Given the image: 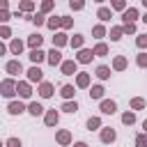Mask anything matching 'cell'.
I'll use <instances>...</instances> for the list:
<instances>
[{"mask_svg":"<svg viewBox=\"0 0 147 147\" xmlns=\"http://www.w3.org/2000/svg\"><path fill=\"white\" fill-rule=\"evenodd\" d=\"M0 94H2L5 99L14 101V96H16V80H14V78H5V80H0Z\"/></svg>","mask_w":147,"mask_h":147,"instance_id":"6da1fadb","label":"cell"},{"mask_svg":"<svg viewBox=\"0 0 147 147\" xmlns=\"http://www.w3.org/2000/svg\"><path fill=\"white\" fill-rule=\"evenodd\" d=\"M16 96L21 101H30L32 99V85L28 80H16Z\"/></svg>","mask_w":147,"mask_h":147,"instance_id":"7a4b0ae2","label":"cell"},{"mask_svg":"<svg viewBox=\"0 0 147 147\" xmlns=\"http://www.w3.org/2000/svg\"><path fill=\"white\" fill-rule=\"evenodd\" d=\"M55 142H57V147H69V145H74L71 131H69V129H57V131H55Z\"/></svg>","mask_w":147,"mask_h":147,"instance_id":"3957f363","label":"cell"},{"mask_svg":"<svg viewBox=\"0 0 147 147\" xmlns=\"http://www.w3.org/2000/svg\"><path fill=\"white\" fill-rule=\"evenodd\" d=\"M25 80L32 85V83H37V85H41L44 83V71H41V67H30L28 71H25Z\"/></svg>","mask_w":147,"mask_h":147,"instance_id":"277c9868","label":"cell"},{"mask_svg":"<svg viewBox=\"0 0 147 147\" xmlns=\"http://www.w3.org/2000/svg\"><path fill=\"white\" fill-rule=\"evenodd\" d=\"M5 71L9 74V78H16L18 74H25V71H23V64H21V60H18V57L9 60V62L5 64Z\"/></svg>","mask_w":147,"mask_h":147,"instance_id":"5b68a950","label":"cell"},{"mask_svg":"<svg viewBox=\"0 0 147 147\" xmlns=\"http://www.w3.org/2000/svg\"><path fill=\"white\" fill-rule=\"evenodd\" d=\"M7 113L9 115H23V113H28V103L21 101V99H14V101L7 103Z\"/></svg>","mask_w":147,"mask_h":147,"instance_id":"8992f818","label":"cell"},{"mask_svg":"<svg viewBox=\"0 0 147 147\" xmlns=\"http://www.w3.org/2000/svg\"><path fill=\"white\" fill-rule=\"evenodd\" d=\"M99 140H101L103 145H113V142L117 140V131H115L113 126H103V129L99 131Z\"/></svg>","mask_w":147,"mask_h":147,"instance_id":"52a82bcc","label":"cell"},{"mask_svg":"<svg viewBox=\"0 0 147 147\" xmlns=\"http://www.w3.org/2000/svg\"><path fill=\"white\" fill-rule=\"evenodd\" d=\"M60 71H62V76H76L78 74V62L74 57H69V60H64L60 64Z\"/></svg>","mask_w":147,"mask_h":147,"instance_id":"ba28073f","label":"cell"},{"mask_svg":"<svg viewBox=\"0 0 147 147\" xmlns=\"http://www.w3.org/2000/svg\"><path fill=\"white\" fill-rule=\"evenodd\" d=\"M76 87H80V90H90V87H92V74H87V71H78V74H76Z\"/></svg>","mask_w":147,"mask_h":147,"instance_id":"9c48e42d","label":"cell"},{"mask_svg":"<svg viewBox=\"0 0 147 147\" xmlns=\"http://www.w3.org/2000/svg\"><path fill=\"white\" fill-rule=\"evenodd\" d=\"M37 94H39L41 99H51V96L55 94V85H53L51 80H44L41 85H37Z\"/></svg>","mask_w":147,"mask_h":147,"instance_id":"30bf717a","label":"cell"},{"mask_svg":"<svg viewBox=\"0 0 147 147\" xmlns=\"http://www.w3.org/2000/svg\"><path fill=\"white\" fill-rule=\"evenodd\" d=\"M46 62H48L51 67H60V64L64 62V57H62V51H57V48H51V51L46 53Z\"/></svg>","mask_w":147,"mask_h":147,"instance_id":"8fae6325","label":"cell"},{"mask_svg":"<svg viewBox=\"0 0 147 147\" xmlns=\"http://www.w3.org/2000/svg\"><path fill=\"white\" fill-rule=\"evenodd\" d=\"M99 110H101V115H115L117 113V101L103 99V101H99Z\"/></svg>","mask_w":147,"mask_h":147,"instance_id":"7c38bea8","label":"cell"},{"mask_svg":"<svg viewBox=\"0 0 147 147\" xmlns=\"http://www.w3.org/2000/svg\"><path fill=\"white\" fill-rule=\"evenodd\" d=\"M44 124H46V126H51V129H53V126H57V124H60V110H55V108L46 110V113H44Z\"/></svg>","mask_w":147,"mask_h":147,"instance_id":"4fadbf2b","label":"cell"},{"mask_svg":"<svg viewBox=\"0 0 147 147\" xmlns=\"http://www.w3.org/2000/svg\"><path fill=\"white\" fill-rule=\"evenodd\" d=\"M119 18H122V25H124V23H136V21L140 18V11H138V7H131V5H129V9H126Z\"/></svg>","mask_w":147,"mask_h":147,"instance_id":"5bb4252c","label":"cell"},{"mask_svg":"<svg viewBox=\"0 0 147 147\" xmlns=\"http://www.w3.org/2000/svg\"><path fill=\"white\" fill-rule=\"evenodd\" d=\"M92 57H94L92 48H80V51L76 53V57H74V60H76L78 64H90V62H92Z\"/></svg>","mask_w":147,"mask_h":147,"instance_id":"9a60e30c","label":"cell"},{"mask_svg":"<svg viewBox=\"0 0 147 147\" xmlns=\"http://www.w3.org/2000/svg\"><path fill=\"white\" fill-rule=\"evenodd\" d=\"M126 67H129L126 55H115L113 62H110V69H113V71H126Z\"/></svg>","mask_w":147,"mask_h":147,"instance_id":"2e32d148","label":"cell"},{"mask_svg":"<svg viewBox=\"0 0 147 147\" xmlns=\"http://www.w3.org/2000/svg\"><path fill=\"white\" fill-rule=\"evenodd\" d=\"M67 44H69V34H67V32H62V30H60V32H55V34H53V48H57V51H60V48H64Z\"/></svg>","mask_w":147,"mask_h":147,"instance_id":"e0dca14e","label":"cell"},{"mask_svg":"<svg viewBox=\"0 0 147 147\" xmlns=\"http://www.w3.org/2000/svg\"><path fill=\"white\" fill-rule=\"evenodd\" d=\"M25 44L30 46V51H37V48H41V44H44V37H41L39 32H32V34L25 39Z\"/></svg>","mask_w":147,"mask_h":147,"instance_id":"ac0fdd59","label":"cell"},{"mask_svg":"<svg viewBox=\"0 0 147 147\" xmlns=\"http://www.w3.org/2000/svg\"><path fill=\"white\" fill-rule=\"evenodd\" d=\"M103 94H106V87L101 83H96V85L90 87V99L92 101H103Z\"/></svg>","mask_w":147,"mask_h":147,"instance_id":"d6986e66","label":"cell"},{"mask_svg":"<svg viewBox=\"0 0 147 147\" xmlns=\"http://www.w3.org/2000/svg\"><path fill=\"white\" fill-rule=\"evenodd\" d=\"M96 18H99V21L106 25V23L113 18V9H110V7H106V5H101V7L96 9Z\"/></svg>","mask_w":147,"mask_h":147,"instance_id":"ffe728a7","label":"cell"},{"mask_svg":"<svg viewBox=\"0 0 147 147\" xmlns=\"http://www.w3.org/2000/svg\"><path fill=\"white\" fill-rule=\"evenodd\" d=\"M23 48H25V41H23V39L14 37V39L9 41V53H11V55H21V53H23Z\"/></svg>","mask_w":147,"mask_h":147,"instance_id":"44dd1931","label":"cell"},{"mask_svg":"<svg viewBox=\"0 0 147 147\" xmlns=\"http://www.w3.org/2000/svg\"><path fill=\"white\" fill-rule=\"evenodd\" d=\"M28 57H30V62H32L34 67H39L41 62H46V53H44L41 48H37V51H30V53H28Z\"/></svg>","mask_w":147,"mask_h":147,"instance_id":"7402d4cb","label":"cell"},{"mask_svg":"<svg viewBox=\"0 0 147 147\" xmlns=\"http://www.w3.org/2000/svg\"><path fill=\"white\" fill-rule=\"evenodd\" d=\"M60 96L64 99V101H74V96H76V85H62L60 87Z\"/></svg>","mask_w":147,"mask_h":147,"instance_id":"603a6c76","label":"cell"},{"mask_svg":"<svg viewBox=\"0 0 147 147\" xmlns=\"http://www.w3.org/2000/svg\"><path fill=\"white\" fill-rule=\"evenodd\" d=\"M85 126H87V131H101V129H103V122H101L99 115H92V117H87Z\"/></svg>","mask_w":147,"mask_h":147,"instance_id":"cb8c5ba5","label":"cell"},{"mask_svg":"<svg viewBox=\"0 0 147 147\" xmlns=\"http://www.w3.org/2000/svg\"><path fill=\"white\" fill-rule=\"evenodd\" d=\"M69 46L74 48V51H80V48H85V34H80V32H76L71 39H69Z\"/></svg>","mask_w":147,"mask_h":147,"instance_id":"d4e9b609","label":"cell"},{"mask_svg":"<svg viewBox=\"0 0 147 147\" xmlns=\"http://www.w3.org/2000/svg\"><path fill=\"white\" fill-rule=\"evenodd\" d=\"M92 53H94V57H106V55L110 53V48H108L106 41H96L94 48H92Z\"/></svg>","mask_w":147,"mask_h":147,"instance_id":"484cf974","label":"cell"},{"mask_svg":"<svg viewBox=\"0 0 147 147\" xmlns=\"http://www.w3.org/2000/svg\"><path fill=\"white\" fill-rule=\"evenodd\" d=\"M110 74H113V69H110L108 64H99V67L94 69V76H96L99 80H108V78H110Z\"/></svg>","mask_w":147,"mask_h":147,"instance_id":"4316f807","label":"cell"},{"mask_svg":"<svg viewBox=\"0 0 147 147\" xmlns=\"http://www.w3.org/2000/svg\"><path fill=\"white\" fill-rule=\"evenodd\" d=\"M46 28H48V30H53V34H55V32H60V28H62V16H48Z\"/></svg>","mask_w":147,"mask_h":147,"instance_id":"83f0119b","label":"cell"},{"mask_svg":"<svg viewBox=\"0 0 147 147\" xmlns=\"http://www.w3.org/2000/svg\"><path fill=\"white\" fill-rule=\"evenodd\" d=\"M92 37H94L96 41H103V37H108V30H106V25H103V23H96V25L92 28Z\"/></svg>","mask_w":147,"mask_h":147,"instance_id":"f1b7e54d","label":"cell"},{"mask_svg":"<svg viewBox=\"0 0 147 147\" xmlns=\"http://www.w3.org/2000/svg\"><path fill=\"white\" fill-rule=\"evenodd\" d=\"M28 113H30L32 117H39V115H44V113H46V108H44L39 101H30V103H28Z\"/></svg>","mask_w":147,"mask_h":147,"instance_id":"f546056e","label":"cell"},{"mask_svg":"<svg viewBox=\"0 0 147 147\" xmlns=\"http://www.w3.org/2000/svg\"><path fill=\"white\" fill-rule=\"evenodd\" d=\"M34 7H37V5H34L32 0H21V2H18V11L25 14V16H30V14L34 11Z\"/></svg>","mask_w":147,"mask_h":147,"instance_id":"4dcf8cb0","label":"cell"},{"mask_svg":"<svg viewBox=\"0 0 147 147\" xmlns=\"http://www.w3.org/2000/svg\"><path fill=\"white\" fill-rule=\"evenodd\" d=\"M129 106H131V110L136 113V110H145V108H147V101H145L142 96H133V99L129 101Z\"/></svg>","mask_w":147,"mask_h":147,"instance_id":"1f68e13d","label":"cell"},{"mask_svg":"<svg viewBox=\"0 0 147 147\" xmlns=\"http://www.w3.org/2000/svg\"><path fill=\"white\" fill-rule=\"evenodd\" d=\"M60 110H62V113H69V115H74V113L78 110V101H76V99H74V101H62Z\"/></svg>","mask_w":147,"mask_h":147,"instance_id":"d6a6232c","label":"cell"},{"mask_svg":"<svg viewBox=\"0 0 147 147\" xmlns=\"http://www.w3.org/2000/svg\"><path fill=\"white\" fill-rule=\"evenodd\" d=\"M108 37H110V41H119V39L124 37L122 25H113V28H110V32H108Z\"/></svg>","mask_w":147,"mask_h":147,"instance_id":"836d02e7","label":"cell"},{"mask_svg":"<svg viewBox=\"0 0 147 147\" xmlns=\"http://www.w3.org/2000/svg\"><path fill=\"white\" fill-rule=\"evenodd\" d=\"M53 9H55V2H53V0H41V5H39V11H41L44 16H48Z\"/></svg>","mask_w":147,"mask_h":147,"instance_id":"e575fe53","label":"cell"},{"mask_svg":"<svg viewBox=\"0 0 147 147\" xmlns=\"http://www.w3.org/2000/svg\"><path fill=\"white\" fill-rule=\"evenodd\" d=\"M122 124H124V126H133V124H136V113H133V110L122 113Z\"/></svg>","mask_w":147,"mask_h":147,"instance_id":"d590c367","label":"cell"},{"mask_svg":"<svg viewBox=\"0 0 147 147\" xmlns=\"http://www.w3.org/2000/svg\"><path fill=\"white\" fill-rule=\"evenodd\" d=\"M110 9H115V11H122V14H124V11L129 9V5H126V0H113V2H110Z\"/></svg>","mask_w":147,"mask_h":147,"instance_id":"8d00e7d4","label":"cell"},{"mask_svg":"<svg viewBox=\"0 0 147 147\" xmlns=\"http://www.w3.org/2000/svg\"><path fill=\"white\" fill-rule=\"evenodd\" d=\"M46 21H48V16H44L41 11H37V14H32V23H34L37 28H41V25H46Z\"/></svg>","mask_w":147,"mask_h":147,"instance_id":"74e56055","label":"cell"},{"mask_svg":"<svg viewBox=\"0 0 147 147\" xmlns=\"http://www.w3.org/2000/svg\"><path fill=\"white\" fill-rule=\"evenodd\" d=\"M136 64H138L140 69H147V53H145V51H140V53L136 55Z\"/></svg>","mask_w":147,"mask_h":147,"instance_id":"f35d334b","label":"cell"},{"mask_svg":"<svg viewBox=\"0 0 147 147\" xmlns=\"http://www.w3.org/2000/svg\"><path fill=\"white\" fill-rule=\"evenodd\" d=\"M133 145L136 147H147V133H136V140H133Z\"/></svg>","mask_w":147,"mask_h":147,"instance_id":"ab89813d","label":"cell"},{"mask_svg":"<svg viewBox=\"0 0 147 147\" xmlns=\"http://www.w3.org/2000/svg\"><path fill=\"white\" fill-rule=\"evenodd\" d=\"M69 9L71 11H83L85 9V2L83 0H69Z\"/></svg>","mask_w":147,"mask_h":147,"instance_id":"60d3db41","label":"cell"},{"mask_svg":"<svg viewBox=\"0 0 147 147\" xmlns=\"http://www.w3.org/2000/svg\"><path fill=\"white\" fill-rule=\"evenodd\" d=\"M2 39H9V41L14 39V37H11V28H9V25H0V41H2Z\"/></svg>","mask_w":147,"mask_h":147,"instance_id":"b9f144b4","label":"cell"},{"mask_svg":"<svg viewBox=\"0 0 147 147\" xmlns=\"http://www.w3.org/2000/svg\"><path fill=\"white\" fill-rule=\"evenodd\" d=\"M122 30H124V34H138V25L136 23H124Z\"/></svg>","mask_w":147,"mask_h":147,"instance_id":"7bdbcfd3","label":"cell"},{"mask_svg":"<svg viewBox=\"0 0 147 147\" xmlns=\"http://www.w3.org/2000/svg\"><path fill=\"white\" fill-rule=\"evenodd\" d=\"M136 46L140 51H145L147 48V34H136Z\"/></svg>","mask_w":147,"mask_h":147,"instance_id":"ee69618b","label":"cell"},{"mask_svg":"<svg viewBox=\"0 0 147 147\" xmlns=\"http://www.w3.org/2000/svg\"><path fill=\"white\" fill-rule=\"evenodd\" d=\"M71 28H74V18L71 16H62V28L60 30L64 32V30H71Z\"/></svg>","mask_w":147,"mask_h":147,"instance_id":"f6af8a7d","label":"cell"},{"mask_svg":"<svg viewBox=\"0 0 147 147\" xmlns=\"http://www.w3.org/2000/svg\"><path fill=\"white\" fill-rule=\"evenodd\" d=\"M5 147H23V142H21V138H14L11 136V138L5 140Z\"/></svg>","mask_w":147,"mask_h":147,"instance_id":"bcb514c9","label":"cell"},{"mask_svg":"<svg viewBox=\"0 0 147 147\" xmlns=\"http://www.w3.org/2000/svg\"><path fill=\"white\" fill-rule=\"evenodd\" d=\"M11 21V11H0V25H7Z\"/></svg>","mask_w":147,"mask_h":147,"instance_id":"7dc6e473","label":"cell"},{"mask_svg":"<svg viewBox=\"0 0 147 147\" xmlns=\"http://www.w3.org/2000/svg\"><path fill=\"white\" fill-rule=\"evenodd\" d=\"M7 53H9V46H7L5 41H0V57H2V55H7Z\"/></svg>","mask_w":147,"mask_h":147,"instance_id":"c3c4849f","label":"cell"},{"mask_svg":"<svg viewBox=\"0 0 147 147\" xmlns=\"http://www.w3.org/2000/svg\"><path fill=\"white\" fill-rule=\"evenodd\" d=\"M0 11H9V0H0Z\"/></svg>","mask_w":147,"mask_h":147,"instance_id":"681fc988","label":"cell"},{"mask_svg":"<svg viewBox=\"0 0 147 147\" xmlns=\"http://www.w3.org/2000/svg\"><path fill=\"white\" fill-rule=\"evenodd\" d=\"M71 147H90V145H87V142H85V140H78V142H74V145H71Z\"/></svg>","mask_w":147,"mask_h":147,"instance_id":"f907efd6","label":"cell"},{"mask_svg":"<svg viewBox=\"0 0 147 147\" xmlns=\"http://www.w3.org/2000/svg\"><path fill=\"white\" fill-rule=\"evenodd\" d=\"M140 21H142V23H145V25H147V11H145V14H142V16H140Z\"/></svg>","mask_w":147,"mask_h":147,"instance_id":"816d5d0a","label":"cell"},{"mask_svg":"<svg viewBox=\"0 0 147 147\" xmlns=\"http://www.w3.org/2000/svg\"><path fill=\"white\" fill-rule=\"evenodd\" d=\"M142 133H147V119L142 122Z\"/></svg>","mask_w":147,"mask_h":147,"instance_id":"f5cc1de1","label":"cell"},{"mask_svg":"<svg viewBox=\"0 0 147 147\" xmlns=\"http://www.w3.org/2000/svg\"><path fill=\"white\" fill-rule=\"evenodd\" d=\"M142 7H145V9H147V0H142Z\"/></svg>","mask_w":147,"mask_h":147,"instance_id":"db71d44e","label":"cell"},{"mask_svg":"<svg viewBox=\"0 0 147 147\" xmlns=\"http://www.w3.org/2000/svg\"><path fill=\"white\" fill-rule=\"evenodd\" d=\"M0 147H5V140H0Z\"/></svg>","mask_w":147,"mask_h":147,"instance_id":"11a10c76","label":"cell"}]
</instances>
